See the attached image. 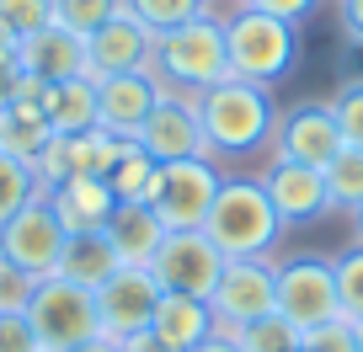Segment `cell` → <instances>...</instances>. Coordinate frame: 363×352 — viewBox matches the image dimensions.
<instances>
[{
    "label": "cell",
    "mask_w": 363,
    "mask_h": 352,
    "mask_svg": "<svg viewBox=\"0 0 363 352\" xmlns=\"http://www.w3.org/2000/svg\"><path fill=\"white\" fill-rule=\"evenodd\" d=\"M203 235L225 251V261H262L272 256L278 235H284V219L272 208L267 187L257 176H225L214 208L203 219Z\"/></svg>",
    "instance_id": "cell-1"
},
{
    "label": "cell",
    "mask_w": 363,
    "mask_h": 352,
    "mask_svg": "<svg viewBox=\"0 0 363 352\" xmlns=\"http://www.w3.org/2000/svg\"><path fill=\"white\" fill-rule=\"evenodd\" d=\"M166 96H203L208 86L230 80V48H225V22L214 11L182 22L177 33L155 38V69Z\"/></svg>",
    "instance_id": "cell-2"
},
{
    "label": "cell",
    "mask_w": 363,
    "mask_h": 352,
    "mask_svg": "<svg viewBox=\"0 0 363 352\" xmlns=\"http://www.w3.org/2000/svg\"><path fill=\"white\" fill-rule=\"evenodd\" d=\"M198 118H203V139H208V155H251L272 139L278 128V113H272V91L267 86H251V80H219L198 96Z\"/></svg>",
    "instance_id": "cell-3"
},
{
    "label": "cell",
    "mask_w": 363,
    "mask_h": 352,
    "mask_svg": "<svg viewBox=\"0 0 363 352\" xmlns=\"http://www.w3.org/2000/svg\"><path fill=\"white\" fill-rule=\"evenodd\" d=\"M225 48H230V75L272 91L299 64V27L240 6L235 16H225Z\"/></svg>",
    "instance_id": "cell-4"
},
{
    "label": "cell",
    "mask_w": 363,
    "mask_h": 352,
    "mask_svg": "<svg viewBox=\"0 0 363 352\" xmlns=\"http://www.w3.org/2000/svg\"><path fill=\"white\" fill-rule=\"evenodd\" d=\"M27 320H33L43 352H75V347H86V341L102 336L96 294H91V288H80V283H69V278H43V283H38V294H33Z\"/></svg>",
    "instance_id": "cell-5"
},
{
    "label": "cell",
    "mask_w": 363,
    "mask_h": 352,
    "mask_svg": "<svg viewBox=\"0 0 363 352\" xmlns=\"http://www.w3.org/2000/svg\"><path fill=\"white\" fill-rule=\"evenodd\" d=\"M219 187H225V171L214 166V155L171 160V166H160V182H155V193H150V208L160 214L166 229H203Z\"/></svg>",
    "instance_id": "cell-6"
},
{
    "label": "cell",
    "mask_w": 363,
    "mask_h": 352,
    "mask_svg": "<svg viewBox=\"0 0 363 352\" xmlns=\"http://www.w3.org/2000/svg\"><path fill=\"white\" fill-rule=\"evenodd\" d=\"M160 294H187V299H208L225 278V251L203 235V229H171L160 240L155 261H150Z\"/></svg>",
    "instance_id": "cell-7"
},
{
    "label": "cell",
    "mask_w": 363,
    "mask_h": 352,
    "mask_svg": "<svg viewBox=\"0 0 363 352\" xmlns=\"http://www.w3.org/2000/svg\"><path fill=\"white\" fill-rule=\"evenodd\" d=\"M65 240H69V229L59 225L48 193H38L11 225H0V261H11V267H22L33 278H54L59 256H65Z\"/></svg>",
    "instance_id": "cell-8"
},
{
    "label": "cell",
    "mask_w": 363,
    "mask_h": 352,
    "mask_svg": "<svg viewBox=\"0 0 363 352\" xmlns=\"http://www.w3.org/2000/svg\"><path fill=\"white\" fill-rule=\"evenodd\" d=\"M278 315L299 331H315L342 315L337 305V273L326 256H289L278 261Z\"/></svg>",
    "instance_id": "cell-9"
},
{
    "label": "cell",
    "mask_w": 363,
    "mask_h": 352,
    "mask_svg": "<svg viewBox=\"0 0 363 352\" xmlns=\"http://www.w3.org/2000/svg\"><path fill=\"white\" fill-rule=\"evenodd\" d=\"M219 331H240L251 320L278 315V261H225V278L208 294Z\"/></svg>",
    "instance_id": "cell-10"
},
{
    "label": "cell",
    "mask_w": 363,
    "mask_h": 352,
    "mask_svg": "<svg viewBox=\"0 0 363 352\" xmlns=\"http://www.w3.org/2000/svg\"><path fill=\"white\" fill-rule=\"evenodd\" d=\"M160 305V283L150 267H118L102 288H96V315H102V336L107 341H128L139 331H150Z\"/></svg>",
    "instance_id": "cell-11"
},
{
    "label": "cell",
    "mask_w": 363,
    "mask_h": 352,
    "mask_svg": "<svg viewBox=\"0 0 363 352\" xmlns=\"http://www.w3.org/2000/svg\"><path fill=\"white\" fill-rule=\"evenodd\" d=\"M134 144L145 149V155H155L160 166H171V160H198V155H208L203 118H198V96H160L155 113L145 118V128L134 134Z\"/></svg>",
    "instance_id": "cell-12"
},
{
    "label": "cell",
    "mask_w": 363,
    "mask_h": 352,
    "mask_svg": "<svg viewBox=\"0 0 363 352\" xmlns=\"http://www.w3.org/2000/svg\"><path fill=\"white\" fill-rule=\"evenodd\" d=\"M342 149L347 144H342V128H337V118H331V102L294 107V113L278 118V128H272V160H299V166L326 171Z\"/></svg>",
    "instance_id": "cell-13"
},
{
    "label": "cell",
    "mask_w": 363,
    "mask_h": 352,
    "mask_svg": "<svg viewBox=\"0 0 363 352\" xmlns=\"http://www.w3.org/2000/svg\"><path fill=\"white\" fill-rule=\"evenodd\" d=\"M86 59H91V80H107V75H150V69H155V33L139 27L128 11H118L102 33L86 38Z\"/></svg>",
    "instance_id": "cell-14"
},
{
    "label": "cell",
    "mask_w": 363,
    "mask_h": 352,
    "mask_svg": "<svg viewBox=\"0 0 363 352\" xmlns=\"http://www.w3.org/2000/svg\"><path fill=\"white\" fill-rule=\"evenodd\" d=\"M257 182L267 187V198H272V208H278V219H284V225H310V219H320V214L331 208L326 171H315V166H299V160H272Z\"/></svg>",
    "instance_id": "cell-15"
},
{
    "label": "cell",
    "mask_w": 363,
    "mask_h": 352,
    "mask_svg": "<svg viewBox=\"0 0 363 352\" xmlns=\"http://www.w3.org/2000/svg\"><path fill=\"white\" fill-rule=\"evenodd\" d=\"M160 80L155 75H107L96 80V128H107L113 139H134L145 128V118L160 102Z\"/></svg>",
    "instance_id": "cell-16"
},
{
    "label": "cell",
    "mask_w": 363,
    "mask_h": 352,
    "mask_svg": "<svg viewBox=\"0 0 363 352\" xmlns=\"http://www.w3.org/2000/svg\"><path fill=\"white\" fill-rule=\"evenodd\" d=\"M16 69L22 75H38L43 86H59V80H80L91 75V59H86V38L65 33V27H43V33L22 38L16 48Z\"/></svg>",
    "instance_id": "cell-17"
},
{
    "label": "cell",
    "mask_w": 363,
    "mask_h": 352,
    "mask_svg": "<svg viewBox=\"0 0 363 352\" xmlns=\"http://www.w3.org/2000/svg\"><path fill=\"white\" fill-rule=\"evenodd\" d=\"M48 203H54L59 225H65L69 235H91V229H107L118 198H113V187H107L102 176H75V182L48 187Z\"/></svg>",
    "instance_id": "cell-18"
},
{
    "label": "cell",
    "mask_w": 363,
    "mask_h": 352,
    "mask_svg": "<svg viewBox=\"0 0 363 352\" xmlns=\"http://www.w3.org/2000/svg\"><path fill=\"white\" fill-rule=\"evenodd\" d=\"M102 235L113 240V251H118V261H123V267H150V261H155V251H160V240H166L171 229L160 225V214H155L150 203H118Z\"/></svg>",
    "instance_id": "cell-19"
},
{
    "label": "cell",
    "mask_w": 363,
    "mask_h": 352,
    "mask_svg": "<svg viewBox=\"0 0 363 352\" xmlns=\"http://www.w3.org/2000/svg\"><path fill=\"white\" fill-rule=\"evenodd\" d=\"M150 331H155L166 347L177 352H193L198 341H208L219 331L214 310H208V299H187V294H160L155 305V320H150Z\"/></svg>",
    "instance_id": "cell-20"
},
{
    "label": "cell",
    "mask_w": 363,
    "mask_h": 352,
    "mask_svg": "<svg viewBox=\"0 0 363 352\" xmlns=\"http://www.w3.org/2000/svg\"><path fill=\"white\" fill-rule=\"evenodd\" d=\"M118 267H123V261H118L113 240H107L102 229H91V235H69L65 240V256H59V273L54 278H69V283H80V288L96 294Z\"/></svg>",
    "instance_id": "cell-21"
},
{
    "label": "cell",
    "mask_w": 363,
    "mask_h": 352,
    "mask_svg": "<svg viewBox=\"0 0 363 352\" xmlns=\"http://www.w3.org/2000/svg\"><path fill=\"white\" fill-rule=\"evenodd\" d=\"M48 139H54V128H48L43 102H11L0 113V149H6V155L38 166V155L48 149Z\"/></svg>",
    "instance_id": "cell-22"
},
{
    "label": "cell",
    "mask_w": 363,
    "mask_h": 352,
    "mask_svg": "<svg viewBox=\"0 0 363 352\" xmlns=\"http://www.w3.org/2000/svg\"><path fill=\"white\" fill-rule=\"evenodd\" d=\"M43 113H48V128H54V134H86V128H96V80L80 75V80L48 86Z\"/></svg>",
    "instance_id": "cell-23"
},
{
    "label": "cell",
    "mask_w": 363,
    "mask_h": 352,
    "mask_svg": "<svg viewBox=\"0 0 363 352\" xmlns=\"http://www.w3.org/2000/svg\"><path fill=\"white\" fill-rule=\"evenodd\" d=\"M155 182H160V160L145 155V149L128 139L123 155H118L113 171H107V187H113V198H118V203H150Z\"/></svg>",
    "instance_id": "cell-24"
},
{
    "label": "cell",
    "mask_w": 363,
    "mask_h": 352,
    "mask_svg": "<svg viewBox=\"0 0 363 352\" xmlns=\"http://www.w3.org/2000/svg\"><path fill=\"white\" fill-rule=\"evenodd\" d=\"M38 193H43L38 171L27 166V160H16V155H6V149H0V225H11V219L22 214Z\"/></svg>",
    "instance_id": "cell-25"
},
{
    "label": "cell",
    "mask_w": 363,
    "mask_h": 352,
    "mask_svg": "<svg viewBox=\"0 0 363 352\" xmlns=\"http://www.w3.org/2000/svg\"><path fill=\"white\" fill-rule=\"evenodd\" d=\"M123 11L160 38V33H177V27L193 22V16H203L208 0H123Z\"/></svg>",
    "instance_id": "cell-26"
},
{
    "label": "cell",
    "mask_w": 363,
    "mask_h": 352,
    "mask_svg": "<svg viewBox=\"0 0 363 352\" xmlns=\"http://www.w3.org/2000/svg\"><path fill=\"white\" fill-rule=\"evenodd\" d=\"M230 341H235L240 352H299L305 331H299V326H289L284 315H267V320H251V326L230 331Z\"/></svg>",
    "instance_id": "cell-27"
},
{
    "label": "cell",
    "mask_w": 363,
    "mask_h": 352,
    "mask_svg": "<svg viewBox=\"0 0 363 352\" xmlns=\"http://www.w3.org/2000/svg\"><path fill=\"white\" fill-rule=\"evenodd\" d=\"M326 193H331V208H363V149H342L337 160L326 166Z\"/></svg>",
    "instance_id": "cell-28"
},
{
    "label": "cell",
    "mask_w": 363,
    "mask_h": 352,
    "mask_svg": "<svg viewBox=\"0 0 363 352\" xmlns=\"http://www.w3.org/2000/svg\"><path fill=\"white\" fill-rule=\"evenodd\" d=\"M118 11H123V0H54V22L65 27V33H75V38L102 33Z\"/></svg>",
    "instance_id": "cell-29"
},
{
    "label": "cell",
    "mask_w": 363,
    "mask_h": 352,
    "mask_svg": "<svg viewBox=\"0 0 363 352\" xmlns=\"http://www.w3.org/2000/svg\"><path fill=\"white\" fill-rule=\"evenodd\" d=\"M331 273H337V305L347 320H363V240L347 246L337 261H331Z\"/></svg>",
    "instance_id": "cell-30"
},
{
    "label": "cell",
    "mask_w": 363,
    "mask_h": 352,
    "mask_svg": "<svg viewBox=\"0 0 363 352\" xmlns=\"http://www.w3.org/2000/svg\"><path fill=\"white\" fill-rule=\"evenodd\" d=\"M331 118L342 128V144L363 149V80H347L337 96H331Z\"/></svg>",
    "instance_id": "cell-31"
},
{
    "label": "cell",
    "mask_w": 363,
    "mask_h": 352,
    "mask_svg": "<svg viewBox=\"0 0 363 352\" xmlns=\"http://www.w3.org/2000/svg\"><path fill=\"white\" fill-rule=\"evenodd\" d=\"M0 22L16 38H33L43 27H54V0H0Z\"/></svg>",
    "instance_id": "cell-32"
},
{
    "label": "cell",
    "mask_w": 363,
    "mask_h": 352,
    "mask_svg": "<svg viewBox=\"0 0 363 352\" xmlns=\"http://www.w3.org/2000/svg\"><path fill=\"white\" fill-rule=\"evenodd\" d=\"M38 283H43V278L22 273V267H11V261H0V315H27Z\"/></svg>",
    "instance_id": "cell-33"
},
{
    "label": "cell",
    "mask_w": 363,
    "mask_h": 352,
    "mask_svg": "<svg viewBox=\"0 0 363 352\" xmlns=\"http://www.w3.org/2000/svg\"><path fill=\"white\" fill-rule=\"evenodd\" d=\"M299 352H358V336H352V320H347V315H337V320H326V326L305 331Z\"/></svg>",
    "instance_id": "cell-34"
},
{
    "label": "cell",
    "mask_w": 363,
    "mask_h": 352,
    "mask_svg": "<svg viewBox=\"0 0 363 352\" xmlns=\"http://www.w3.org/2000/svg\"><path fill=\"white\" fill-rule=\"evenodd\" d=\"M0 352H43L27 315H0Z\"/></svg>",
    "instance_id": "cell-35"
},
{
    "label": "cell",
    "mask_w": 363,
    "mask_h": 352,
    "mask_svg": "<svg viewBox=\"0 0 363 352\" xmlns=\"http://www.w3.org/2000/svg\"><path fill=\"white\" fill-rule=\"evenodd\" d=\"M251 11H267V16H278V22H305V16H315V6L320 0H246Z\"/></svg>",
    "instance_id": "cell-36"
},
{
    "label": "cell",
    "mask_w": 363,
    "mask_h": 352,
    "mask_svg": "<svg viewBox=\"0 0 363 352\" xmlns=\"http://www.w3.org/2000/svg\"><path fill=\"white\" fill-rule=\"evenodd\" d=\"M337 11H342V33L363 43V0H337Z\"/></svg>",
    "instance_id": "cell-37"
},
{
    "label": "cell",
    "mask_w": 363,
    "mask_h": 352,
    "mask_svg": "<svg viewBox=\"0 0 363 352\" xmlns=\"http://www.w3.org/2000/svg\"><path fill=\"white\" fill-rule=\"evenodd\" d=\"M123 352H177V347H166V341L155 336V331H139V336H128V341H118Z\"/></svg>",
    "instance_id": "cell-38"
},
{
    "label": "cell",
    "mask_w": 363,
    "mask_h": 352,
    "mask_svg": "<svg viewBox=\"0 0 363 352\" xmlns=\"http://www.w3.org/2000/svg\"><path fill=\"white\" fill-rule=\"evenodd\" d=\"M16 48H22V38L0 22V69H16Z\"/></svg>",
    "instance_id": "cell-39"
},
{
    "label": "cell",
    "mask_w": 363,
    "mask_h": 352,
    "mask_svg": "<svg viewBox=\"0 0 363 352\" xmlns=\"http://www.w3.org/2000/svg\"><path fill=\"white\" fill-rule=\"evenodd\" d=\"M193 352H240V347L230 341V331H214V336H208V341H198Z\"/></svg>",
    "instance_id": "cell-40"
},
{
    "label": "cell",
    "mask_w": 363,
    "mask_h": 352,
    "mask_svg": "<svg viewBox=\"0 0 363 352\" xmlns=\"http://www.w3.org/2000/svg\"><path fill=\"white\" fill-rule=\"evenodd\" d=\"M11 91H16V69H0V113L11 107Z\"/></svg>",
    "instance_id": "cell-41"
},
{
    "label": "cell",
    "mask_w": 363,
    "mask_h": 352,
    "mask_svg": "<svg viewBox=\"0 0 363 352\" xmlns=\"http://www.w3.org/2000/svg\"><path fill=\"white\" fill-rule=\"evenodd\" d=\"M75 352H123L118 341H107V336H96V341H86V347H75Z\"/></svg>",
    "instance_id": "cell-42"
},
{
    "label": "cell",
    "mask_w": 363,
    "mask_h": 352,
    "mask_svg": "<svg viewBox=\"0 0 363 352\" xmlns=\"http://www.w3.org/2000/svg\"><path fill=\"white\" fill-rule=\"evenodd\" d=\"M352 336H358V352H363V320H352Z\"/></svg>",
    "instance_id": "cell-43"
},
{
    "label": "cell",
    "mask_w": 363,
    "mask_h": 352,
    "mask_svg": "<svg viewBox=\"0 0 363 352\" xmlns=\"http://www.w3.org/2000/svg\"><path fill=\"white\" fill-rule=\"evenodd\" d=\"M352 225H358V240H363V208H352Z\"/></svg>",
    "instance_id": "cell-44"
},
{
    "label": "cell",
    "mask_w": 363,
    "mask_h": 352,
    "mask_svg": "<svg viewBox=\"0 0 363 352\" xmlns=\"http://www.w3.org/2000/svg\"><path fill=\"white\" fill-rule=\"evenodd\" d=\"M240 6H246V0H240Z\"/></svg>",
    "instance_id": "cell-45"
}]
</instances>
